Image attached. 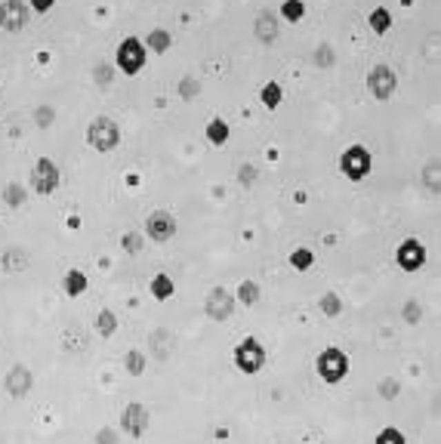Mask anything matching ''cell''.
Here are the masks:
<instances>
[{"label": "cell", "mask_w": 441, "mask_h": 444, "mask_svg": "<svg viewBox=\"0 0 441 444\" xmlns=\"http://www.w3.org/2000/svg\"><path fill=\"white\" fill-rule=\"evenodd\" d=\"M146 62H148V50H146V44H142V37H124L121 44H117V50H115V65H117V71L121 75H127V77H133V75H139L142 68H146Z\"/></svg>", "instance_id": "obj_1"}, {"label": "cell", "mask_w": 441, "mask_h": 444, "mask_svg": "<svg viewBox=\"0 0 441 444\" xmlns=\"http://www.w3.org/2000/svg\"><path fill=\"white\" fill-rule=\"evenodd\" d=\"M87 142H90V148L99 151V155L115 151L117 142H121V127H117V121H111V117H105V115L93 117L90 127H87Z\"/></svg>", "instance_id": "obj_2"}, {"label": "cell", "mask_w": 441, "mask_h": 444, "mask_svg": "<svg viewBox=\"0 0 441 444\" xmlns=\"http://www.w3.org/2000/svg\"><path fill=\"white\" fill-rule=\"evenodd\" d=\"M315 370H318V376L324 383L337 386V383H343L346 374H349V355L343 352V349H337V346H327L324 352L315 358Z\"/></svg>", "instance_id": "obj_3"}, {"label": "cell", "mask_w": 441, "mask_h": 444, "mask_svg": "<svg viewBox=\"0 0 441 444\" xmlns=\"http://www.w3.org/2000/svg\"><path fill=\"white\" fill-rule=\"evenodd\" d=\"M371 170H373V155L364 145H349L343 155H340V173L346 179H352V182H361Z\"/></svg>", "instance_id": "obj_4"}, {"label": "cell", "mask_w": 441, "mask_h": 444, "mask_svg": "<svg viewBox=\"0 0 441 444\" xmlns=\"http://www.w3.org/2000/svg\"><path fill=\"white\" fill-rule=\"evenodd\" d=\"M262 364H266V349L256 336H244V340L235 346V367L241 374H259Z\"/></svg>", "instance_id": "obj_5"}, {"label": "cell", "mask_w": 441, "mask_h": 444, "mask_svg": "<svg viewBox=\"0 0 441 444\" xmlns=\"http://www.w3.org/2000/svg\"><path fill=\"white\" fill-rule=\"evenodd\" d=\"M59 182H62V173H59L56 161L52 157H37L35 167H31V189L47 197L59 189Z\"/></svg>", "instance_id": "obj_6"}, {"label": "cell", "mask_w": 441, "mask_h": 444, "mask_svg": "<svg viewBox=\"0 0 441 444\" xmlns=\"http://www.w3.org/2000/svg\"><path fill=\"white\" fill-rule=\"evenodd\" d=\"M395 90H398V75H395L389 65H373V68L367 71V93H371L377 102L392 99Z\"/></svg>", "instance_id": "obj_7"}, {"label": "cell", "mask_w": 441, "mask_h": 444, "mask_svg": "<svg viewBox=\"0 0 441 444\" xmlns=\"http://www.w3.org/2000/svg\"><path fill=\"white\" fill-rule=\"evenodd\" d=\"M148 426H151V414H148L146 404L133 401L121 410V429L130 435V438H142V435L148 432Z\"/></svg>", "instance_id": "obj_8"}, {"label": "cell", "mask_w": 441, "mask_h": 444, "mask_svg": "<svg viewBox=\"0 0 441 444\" xmlns=\"http://www.w3.org/2000/svg\"><path fill=\"white\" fill-rule=\"evenodd\" d=\"M235 306H238V300H235V293L226 287H213L207 293V300H204V311H207L210 321H226V318H232Z\"/></svg>", "instance_id": "obj_9"}, {"label": "cell", "mask_w": 441, "mask_h": 444, "mask_svg": "<svg viewBox=\"0 0 441 444\" xmlns=\"http://www.w3.org/2000/svg\"><path fill=\"white\" fill-rule=\"evenodd\" d=\"M28 16H31V10L25 0H3L0 3V28L10 31V35H19L28 25Z\"/></svg>", "instance_id": "obj_10"}, {"label": "cell", "mask_w": 441, "mask_h": 444, "mask_svg": "<svg viewBox=\"0 0 441 444\" xmlns=\"http://www.w3.org/2000/svg\"><path fill=\"white\" fill-rule=\"evenodd\" d=\"M395 262H398L404 271H417L426 266V247L423 241H417V238H404V241L398 244V250H395Z\"/></svg>", "instance_id": "obj_11"}, {"label": "cell", "mask_w": 441, "mask_h": 444, "mask_svg": "<svg viewBox=\"0 0 441 444\" xmlns=\"http://www.w3.org/2000/svg\"><path fill=\"white\" fill-rule=\"evenodd\" d=\"M31 386H35V374L25 364H12L10 374L3 376V389L10 398H25L31 392Z\"/></svg>", "instance_id": "obj_12"}, {"label": "cell", "mask_w": 441, "mask_h": 444, "mask_svg": "<svg viewBox=\"0 0 441 444\" xmlns=\"http://www.w3.org/2000/svg\"><path fill=\"white\" fill-rule=\"evenodd\" d=\"M146 235L157 244L170 241V238L176 235V216L167 213V210H155V213L146 220Z\"/></svg>", "instance_id": "obj_13"}, {"label": "cell", "mask_w": 441, "mask_h": 444, "mask_svg": "<svg viewBox=\"0 0 441 444\" xmlns=\"http://www.w3.org/2000/svg\"><path fill=\"white\" fill-rule=\"evenodd\" d=\"M278 16H275V10H262L259 16H256L253 22V35L256 41H259L262 46H272L275 41H278Z\"/></svg>", "instance_id": "obj_14"}, {"label": "cell", "mask_w": 441, "mask_h": 444, "mask_svg": "<svg viewBox=\"0 0 441 444\" xmlns=\"http://www.w3.org/2000/svg\"><path fill=\"white\" fill-rule=\"evenodd\" d=\"M0 266H3L6 275H22L25 269H28V253L19 247H10L3 250V256H0Z\"/></svg>", "instance_id": "obj_15"}, {"label": "cell", "mask_w": 441, "mask_h": 444, "mask_svg": "<svg viewBox=\"0 0 441 444\" xmlns=\"http://www.w3.org/2000/svg\"><path fill=\"white\" fill-rule=\"evenodd\" d=\"M148 346H151V355H155V358H161V361H164V358L170 355V349L176 346V336L170 334L167 327H161V330H155V334H151Z\"/></svg>", "instance_id": "obj_16"}, {"label": "cell", "mask_w": 441, "mask_h": 444, "mask_svg": "<svg viewBox=\"0 0 441 444\" xmlns=\"http://www.w3.org/2000/svg\"><path fill=\"white\" fill-rule=\"evenodd\" d=\"M142 44H146L148 52H155V56H164V52L173 46V35H170V31H164V28H151L148 37H146Z\"/></svg>", "instance_id": "obj_17"}, {"label": "cell", "mask_w": 441, "mask_h": 444, "mask_svg": "<svg viewBox=\"0 0 441 444\" xmlns=\"http://www.w3.org/2000/svg\"><path fill=\"white\" fill-rule=\"evenodd\" d=\"M207 142L210 145H226L228 142V136H232V127L226 124V117H210L207 121Z\"/></svg>", "instance_id": "obj_18"}, {"label": "cell", "mask_w": 441, "mask_h": 444, "mask_svg": "<svg viewBox=\"0 0 441 444\" xmlns=\"http://www.w3.org/2000/svg\"><path fill=\"white\" fill-rule=\"evenodd\" d=\"M87 287H90V278L84 275L81 269H71V271H65V281H62V290L68 296H81V293H87Z\"/></svg>", "instance_id": "obj_19"}, {"label": "cell", "mask_w": 441, "mask_h": 444, "mask_svg": "<svg viewBox=\"0 0 441 444\" xmlns=\"http://www.w3.org/2000/svg\"><path fill=\"white\" fill-rule=\"evenodd\" d=\"M176 293V281L170 275H155L151 278V300H157V302H167L170 296Z\"/></svg>", "instance_id": "obj_20"}, {"label": "cell", "mask_w": 441, "mask_h": 444, "mask_svg": "<svg viewBox=\"0 0 441 444\" xmlns=\"http://www.w3.org/2000/svg\"><path fill=\"white\" fill-rule=\"evenodd\" d=\"M259 102H262V108L275 111L281 102H284V87H281L278 81H268V84H262V90H259Z\"/></svg>", "instance_id": "obj_21"}, {"label": "cell", "mask_w": 441, "mask_h": 444, "mask_svg": "<svg viewBox=\"0 0 441 444\" xmlns=\"http://www.w3.org/2000/svg\"><path fill=\"white\" fill-rule=\"evenodd\" d=\"M367 25H371L373 35H386V31L392 28V12L386 10V6H377V10H371V16H367Z\"/></svg>", "instance_id": "obj_22"}, {"label": "cell", "mask_w": 441, "mask_h": 444, "mask_svg": "<svg viewBox=\"0 0 441 444\" xmlns=\"http://www.w3.org/2000/svg\"><path fill=\"white\" fill-rule=\"evenodd\" d=\"M259 296H262L259 284H256V281H241V284H238V293H235V300L244 302V306H256V302H259Z\"/></svg>", "instance_id": "obj_23"}, {"label": "cell", "mask_w": 441, "mask_h": 444, "mask_svg": "<svg viewBox=\"0 0 441 444\" xmlns=\"http://www.w3.org/2000/svg\"><path fill=\"white\" fill-rule=\"evenodd\" d=\"M146 364H148V358L142 355L139 349H130V352L124 355V367H127L130 376H142L146 374Z\"/></svg>", "instance_id": "obj_24"}, {"label": "cell", "mask_w": 441, "mask_h": 444, "mask_svg": "<svg viewBox=\"0 0 441 444\" xmlns=\"http://www.w3.org/2000/svg\"><path fill=\"white\" fill-rule=\"evenodd\" d=\"M96 330L102 336H115V330H117V315L111 309H102L96 315Z\"/></svg>", "instance_id": "obj_25"}, {"label": "cell", "mask_w": 441, "mask_h": 444, "mask_svg": "<svg viewBox=\"0 0 441 444\" xmlns=\"http://www.w3.org/2000/svg\"><path fill=\"white\" fill-rule=\"evenodd\" d=\"M291 266L296 269V271H308L315 266V253L308 247H296L293 253H291Z\"/></svg>", "instance_id": "obj_26"}, {"label": "cell", "mask_w": 441, "mask_h": 444, "mask_svg": "<svg viewBox=\"0 0 441 444\" xmlns=\"http://www.w3.org/2000/svg\"><path fill=\"white\" fill-rule=\"evenodd\" d=\"M318 309L324 311L327 318H337L340 311H343V300H340V296L333 293V290H327V293H324V296H321V300H318Z\"/></svg>", "instance_id": "obj_27"}, {"label": "cell", "mask_w": 441, "mask_h": 444, "mask_svg": "<svg viewBox=\"0 0 441 444\" xmlns=\"http://www.w3.org/2000/svg\"><path fill=\"white\" fill-rule=\"evenodd\" d=\"M302 16H306V3L302 0H284L281 3V19L284 22H300Z\"/></svg>", "instance_id": "obj_28"}, {"label": "cell", "mask_w": 441, "mask_h": 444, "mask_svg": "<svg viewBox=\"0 0 441 444\" xmlns=\"http://www.w3.org/2000/svg\"><path fill=\"white\" fill-rule=\"evenodd\" d=\"M25 197H28V191H25L19 182H10V185L3 189V201L10 204V207H22Z\"/></svg>", "instance_id": "obj_29"}, {"label": "cell", "mask_w": 441, "mask_h": 444, "mask_svg": "<svg viewBox=\"0 0 441 444\" xmlns=\"http://www.w3.org/2000/svg\"><path fill=\"white\" fill-rule=\"evenodd\" d=\"M195 96H201V81H197V77H182L179 81V99L182 102H192Z\"/></svg>", "instance_id": "obj_30"}, {"label": "cell", "mask_w": 441, "mask_h": 444, "mask_svg": "<svg viewBox=\"0 0 441 444\" xmlns=\"http://www.w3.org/2000/svg\"><path fill=\"white\" fill-rule=\"evenodd\" d=\"M373 444H407V441H404V435H401L395 426H386L383 432L373 438Z\"/></svg>", "instance_id": "obj_31"}, {"label": "cell", "mask_w": 441, "mask_h": 444, "mask_svg": "<svg viewBox=\"0 0 441 444\" xmlns=\"http://www.w3.org/2000/svg\"><path fill=\"white\" fill-rule=\"evenodd\" d=\"M315 65H318V68H331L333 65V46L331 44H321L318 50H315Z\"/></svg>", "instance_id": "obj_32"}, {"label": "cell", "mask_w": 441, "mask_h": 444, "mask_svg": "<svg viewBox=\"0 0 441 444\" xmlns=\"http://www.w3.org/2000/svg\"><path fill=\"white\" fill-rule=\"evenodd\" d=\"M35 121H37V127L41 130H47L52 121H56V108H52V105H41V108L35 111Z\"/></svg>", "instance_id": "obj_33"}, {"label": "cell", "mask_w": 441, "mask_h": 444, "mask_svg": "<svg viewBox=\"0 0 441 444\" xmlns=\"http://www.w3.org/2000/svg\"><path fill=\"white\" fill-rule=\"evenodd\" d=\"M121 247L127 250V253H139V250H142V238L136 235V231H127V235L121 238Z\"/></svg>", "instance_id": "obj_34"}, {"label": "cell", "mask_w": 441, "mask_h": 444, "mask_svg": "<svg viewBox=\"0 0 441 444\" xmlns=\"http://www.w3.org/2000/svg\"><path fill=\"white\" fill-rule=\"evenodd\" d=\"M401 315H404V321H407V324H417L420 318H423V309H420V302H417V300H411V302L404 306V311H401Z\"/></svg>", "instance_id": "obj_35"}, {"label": "cell", "mask_w": 441, "mask_h": 444, "mask_svg": "<svg viewBox=\"0 0 441 444\" xmlns=\"http://www.w3.org/2000/svg\"><path fill=\"white\" fill-rule=\"evenodd\" d=\"M238 182L241 185H253L256 182V167L253 164H241L238 167Z\"/></svg>", "instance_id": "obj_36"}, {"label": "cell", "mask_w": 441, "mask_h": 444, "mask_svg": "<svg viewBox=\"0 0 441 444\" xmlns=\"http://www.w3.org/2000/svg\"><path fill=\"white\" fill-rule=\"evenodd\" d=\"M52 6H56V0H28V10H31V12H37V16L50 12Z\"/></svg>", "instance_id": "obj_37"}, {"label": "cell", "mask_w": 441, "mask_h": 444, "mask_svg": "<svg viewBox=\"0 0 441 444\" xmlns=\"http://www.w3.org/2000/svg\"><path fill=\"white\" fill-rule=\"evenodd\" d=\"M398 380H383L380 383V395H383V398H395V395H398Z\"/></svg>", "instance_id": "obj_38"}, {"label": "cell", "mask_w": 441, "mask_h": 444, "mask_svg": "<svg viewBox=\"0 0 441 444\" xmlns=\"http://www.w3.org/2000/svg\"><path fill=\"white\" fill-rule=\"evenodd\" d=\"M426 185H429L432 191H438V161H432L429 167H426Z\"/></svg>", "instance_id": "obj_39"}, {"label": "cell", "mask_w": 441, "mask_h": 444, "mask_svg": "<svg viewBox=\"0 0 441 444\" xmlns=\"http://www.w3.org/2000/svg\"><path fill=\"white\" fill-rule=\"evenodd\" d=\"M96 444H117V435L111 429H99L96 432Z\"/></svg>", "instance_id": "obj_40"}, {"label": "cell", "mask_w": 441, "mask_h": 444, "mask_svg": "<svg viewBox=\"0 0 441 444\" xmlns=\"http://www.w3.org/2000/svg\"><path fill=\"white\" fill-rule=\"evenodd\" d=\"M96 81L99 84H111V71L108 68H96Z\"/></svg>", "instance_id": "obj_41"}, {"label": "cell", "mask_w": 441, "mask_h": 444, "mask_svg": "<svg viewBox=\"0 0 441 444\" xmlns=\"http://www.w3.org/2000/svg\"><path fill=\"white\" fill-rule=\"evenodd\" d=\"M0 102H3V90H0Z\"/></svg>", "instance_id": "obj_42"}]
</instances>
